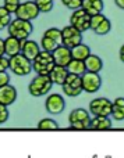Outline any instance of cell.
Here are the masks:
<instances>
[{"label":"cell","instance_id":"6da1fadb","mask_svg":"<svg viewBox=\"0 0 124 158\" xmlns=\"http://www.w3.org/2000/svg\"><path fill=\"white\" fill-rule=\"evenodd\" d=\"M55 65L56 63H55V58H53V54L43 49L32 60V69L38 75H49Z\"/></svg>","mask_w":124,"mask_h":158},{"label":"cell","instance_id":"7a4b0ae2","mask_svg":"<svg viewBox=\"0 0 124 158\" xmlns=\"http://www.w3.org/2000/svg\"><path fill=\"white\" fill-rule=\"evenodd\" d=\"M53 85L55 83L52 82L49 75H36L28 85V92L33 97H42L50 92Z\"/></svg>","mask_w":124,"mask_h":158},{"label":"cell","instance_id":"3957f363","mask_svg":"<svg viewBox=\"0 0 124 158\" xmlns=\"http://www.w3.org/2000/svg\"><path fill=\"white\" fill-rule=\"evenodd\" d=\"M8 35L16 36L18 39H28V36H31L33 31V25L28 19H22L17 17L16 19H11V22L7 27Z\"/></svg>","mask_w":124,"mask_h":158},{"label":"cell","instance_id":"277c9868","mask_svg":"<svg viewBox=\"0 0 124 158\" xmlns=\"http://www.w3.org/2000/svg\"><path fill=\"white\" fill-rule=\"evenodd\" d=\"M70 126L75 131H85L91 126V112L85 108H75L69 115Z\"/></svg>","mask_w":124,"mask_h":158},{"label":"cell","instance_id":"5b68a950","mask_svg":"<svg viewBox=\"0 0 124 158\" xmlns=\"http://www.w3.org/2000/svg\"><path fill=\"white\" fill-rule=\"evenodd\" d=\"M10 69L17 77H25V75H28L31 71H33L32 61L25 57L22 53H18V54L10 57Z\"/></svg>","mask_w":124,"mask_h":158},{"label":"cell","instance_id":"8992f818","mask_svg":"<svg viewBox=\"0 0 124 158\" xmlns=\"http://www.w3.org/2000/svg\"><path fill=\"white\" fill-rule=\"evenodd\" d=\"M61 87H63V92L66 96H69V97H78L84 92L82 78H81V75L69 72V75H67L64 83L61 85Z\"/></svg>","mask_w":124,"mask_h":158},{"label":"cell","instance_id":"52a82bcc","mask_svg":"<svg viewBox=\"0 0 124 158\" xmlns=\"http://www.w3.org/2000/svg\"><path fill=\"white\" fill-rule=\"evenodd\" d=\"M59 44H61V29H59V28H49V29L45 31L41 40L42 49L52 53Z\"/></svg>","mask_w":124,"mask_h":158},{"label":"cell","instance_id":"ba28073f","mask_svg":"<svg viewBox=\"0 0 124 158\" xmlns=\"http://www.w3.org/2000/svg\"><path fill=\"white\" fill-rule=\"evenodd\" d=\"M70 24L80 29L81 32L91 29V14H88L82 7L73 10V14L70 15Z\"/></svg>","mask_w":124,"mask_h":158},{"label":"cell","instance_id":"9c48e42d","mask_svg":"<svg viewBox=\"0 0 124 158\" xmlns=\"http://www.w3.org/2000/svg\"><path fill=\"white\" fill-rule=\"evenodd\" d=\"M81 42H82V32L75 27H73L71 24L61 29V44L73 49L74 46L80 44Z\"/></svg>","mask_w":124,"mask_h":158},{"label":"cell","instance_id":"30bf717a","mask_svg":"<svg viewBox=\"0 0 124 158\" xmlns=\"http://www.w3.org/2000/svg\"><path fill=\"white\" fill-rule=\"evenodd\" d=\"M82 78V90L85 93H96L102 87V78L99 72L86 71L81 75Z\"/></svg>","mask_w":124,"mask_h":158},{"label":"cell","instance_id":"8fae6325","mask_svg":"<svg viewBox=\"0 0 124 158\" xmlns=\"http://www.w3.org/2000/svg\"><path fill=\"white\" fill-rule=\"evenodd\" d=\"M39 14H41V10L38 8V6H36V3L33 0L21 3L16 11V15L18 18L28 19V21H33L35 18H38Z\"/></svg>","mask_w":124,"mask_h":158},{"label":"cell","instance_id":"7c38bea8","mask_svg":"<svg viewBox=\"0 0 124 158\" xmlns=\"http://www.w3.org/2000/svg\"><path fill=\"white\" fill-rule=\"evenodd\" d=\"M113 101L106 97H96L89 103V112L92 115H112Z\"/></svg>","mask_w":124,"mask_h":158},{"label":"cell","instance_id":"4fadbf2b","mask_svg":"<svg viewBox=\"0 0 124 158\" xmlns=\"http://www.w3.org/2000/svg\"><path fill=\"white\" fill-rule=\"evenodd\" d=\"M64 107H66V101H64L63 96L57 94V93H53V94H49L46 97V101H45V108L49 114L52 115H59L64 111Z\"/></svg>","mask_w":124,"mask_h":158},{"label":"cell","instance_id":"5bb4252c","mask_svg":"<svg viewBox=\"0 0 124 158\" xmlns=\"http://www.w3.org/2000/svg\"><path fill=\"white\" fill-rule=\"evenodd\" d=\"M53 54V58H55V63L56 65H63V67H67L69 63L71 61L73 56H71V49L64 44H59L55 50L52 52Z\"/></svg>","mask_w":124,"mask_h":158},{"label":"cell","instance_id":"9a60e30c","mask_svg":"<svg viewBox=\"0 0 124 158\" xmlns=\"http://www.w3.org/2000/svg\"><path fill=\"white\" fill-rule=\"evenodd\" d=\"M17 100V89L10 83L0 87V103L4 106H11Z\"/></svg>","mask_w":124,"mask_h":158},{"label":"cell","instance_id":"2e32d148","mask_svg":"<svg viewBox=\"0 0 124 158\" xmlns=\"http://www.w3.org/2000/svg\"><path fill=\"white\" fill-rule=\"evenodd\" d=\"M21 53L27 58H29L31 61L41 53V47L38 46V43L29 39H21Z\"/></svg>","mask_w":124,"mask_h":158},{"label":"cell","instance_id":"e0dca14e","mask_svg":"<svg viewBox=\"0 0 124 158\" xmlns=\"http://www.w3.org/2000/svg\"><path fill=\"white\" fill-rule=\"evenodd\" d=\"M110 128H112L110 115H94V118L91 119L89 129H94V131H108Z\"/></svg>","mask_w":124,"mask_h":158},{"label":"cell","instance_id":"ac0fdd59","mask_svg":"<svg viewBox=\"0 0 124 158\" xmlns=\"http://www.w3.org/2000/svg\"><path fill=\"white\" fill-rule=\"evenodd\" d=\"M4 47H6V56L7 57L18 54V53H21V39L8 35V38L4 39Z\"/></svg>","mask_w":124,"mask_h":158},{"label":"cell","instance_id":"d6986e66","mask_svg":"<svg viewBox=\"0 0 124 158\" xmlns=\"http://www.w3.org/2000/svg\"><path fill=\"white\" fill-rule=\"evenodd\" d=\"M67 75H69V69H67V67H63V65H55L53 67V69L50 71L49 77L52 79V82L55 85H63L64 81H66Z\"/></svg>","mask_w":124,"mask_h":158},{"label":"cell","instance_id":"ffe728a7","mask_svg":"<svg viewBox=\"0 0 124 158\" xmlns=\"http://www.w3.org/2000/svg\"><path fill=\"white\" fill-rule=\"evenodd\" d=\"M81 7L88 14L95 15V14H99L103 11L105 3H103V0H82V6Z\"/></svg>","mask_w":124,"mask_h":158},{"label":"cell","instance_id":"44dd1931","mask_svg":"<svg viewBox=\"0 0 124 158\" xmlns=\"http://www.w3.org/2000/svg\"><path fill=\"white\" fill-rule=\"evenodd\" d=\"M85 67H86V71H91V72H100L103 68V61L99 56L96 54H89L88 57L85 58Z\"/></svg>","mask_w":124,"mask_h":158},{"label":"cell","instance_id":"7402d4cb","mask_svg":"<svg viewBox=\"0 0 124 158\" xmlns=\"http://www.w3.org/2000/svg\"><path fill=\"white\" fill-rule=\"evenodd\" d=\"M112 117L114 121H123L124 119V97H117L113 101L112 107Z\"/></svg>","mask_w":124,"mask_h":158},{"label":"cell","instance_id":"603a6c76","mask_svg":"<svg viewBox=\"0 0 124 158\" xmlns=\"http://www.w3.org/2000/svg\"><path fill=\"white\" fill-rule=\"evenodd\" d=\"M89 54H91V49H89V46L84 44L82 42L71 49V56H73V58H78V60H85V58L88 57Z\"/></svg>","mask_w":124,"mask_h":158},{"label":"cell","instance_id":"cb8c5ba5","mask_svg":"<svg viewBox=\"0 0 124 158\" xmlns=\"http://www.w3.org/2000/svg\"><path fill=\"white\" fill-rule=\"evenodd\" d=\"M67 69L71 74H77V75H82L84 72H86V67H85V61L84 60H78V58H71V61L67 65Z\"/></svg>","mask_w":124,"mask_h":158},{"label":"cell","instance_id":"d4e9b609","mask_svg":"<svg viewBox=\"0 0 124 158\" xmlns=\"http://www.w3.org/2000/svg\"><path fill=\"white\" fill-rule=\"evenodd\" d=\"M38 129L39 131H57L59 123L52 118H43L38 122Z\"/></svg>","mask_w":124,"mask_h":158},{"label":"cell","instance_id":"484cf974","mask_svg":"<svg viewBox=\"0 0 124 158\" xmlns=\"http://www.w3.org/2000/svg\"><path fill=\"white\" fill-rule=\"evenodd\" d=\"M110 31H112V22H110V19L106 17V18L103 19V21L100 22L96 28H95L94 32L96 33V35H99V36H105V35H108Z\"/></svg>","mask_w":124,"mask_h":158},{"label":"cell","instance_id":"4316f807","mask_svg":"<svg viewBox=\"0 0 124 158\" xmlns=\"http://www.w3.org/2000/svg\"><path fill=\"white\" fill-rule=\"evenodd\" d=\"M10 22H11V13L7 11L2 6V7H0V31H3L4 28H7Z\"/></svg>","mask_w":124,"mask_h":158},{"label":"cell","instance_id":"83f0119b","mask_svg":"<svg viewBox=\"0 0 124 158\" xmlns=\"http://www.w3.org/2000/svg\"><path fill=\"white\" fill-rule=\"evenodd\" d=\"M41 13H50L53 10V0H33Z\"/></svg>","mask_w":124,"mask_h":158},{"label":"cell","instance_id":"f1b7e54d","mask_svg":"<svg viewBox=\"0 0 124 158\" xmlns=\"http://www.w3.org/2000/svg\"><path fill=\"white\" fill-rule=\"evenodd\" d=\"M20 4H21L20 0H4V2H3V7H4L7 11H10L11 14H16V11H17V8H18Z\"/></svg>","mask_w":124,"mask_h":158},{"label":"cell","instance_id":"f546056e","mask_svg":"<svg viewBox=\"0 0 124 158\" xmlns=\"http://www.w3.org/2000/svg\"><path fill=\"white\" fill-rule=\"evenodd\" d=\"M105 18H106V15H105V14H102V13L95 14V15H91V29L94 31L95 28H96Z\"/></svg>","mask_w":124,"mask_h":158},{"label":"cell","instance_id":"4dcf8cb0","mask_svg":"<svg viewBox=\"0 0 124 158\" xmlns=\"http://www.w3.org/2000/svg\"><path fill=\"white\" fill-rule=\"evenodd\" d=\"M61 3L70 10H77L82 6V0H61Z\"/></svg>","mask_w":124,"mask_h":158},{"label":"cell","instance_id":"1f68e13d","mask_svg":"<svg viewBox=\"0 0 124 158\" xmlns=\"http://www.w3.org/2000/svg\"><path fill=\"white\" fill-rule=\"evenodd\" d=\"M8 115H10V112H8L7 106H4V104L0 103V125H3V123L7 122Z\"/></svg>","mask_w":124,"mask_h":158},{"label":"cell","instance_id":"d6a6232c","mask_svg":"<svg viewBox=\"0 0 124 158\" xmlns=\"http://www.w3.org/2000/svg\"><path fill=\"white\" fill-rule=\"evenodd\" d=\"M10 69V57L0 56V72Z\"/></svg>","mask_w":124,"mask_h":158},{"label":"cell","instance_id":"836d02e7","mask_svg":"<svg viewBox=\"0 0 124 158\" xmlns=\"http://www.w3.org/2000/svg\"><path fill=\"white\" fill-rule=\"evenodd\" d=\"M7 83H10V75H8L6 71H2L0 72V87L7 85Z\"/></svg>","mask_w":124,"mask_h":158},{"label":"cell","instance_id":"e575fe53","mask_svg":"<svg viewBox=\"0 0 124 158\" xmlns=\"http://www.w3.org/2000/svg\"><path fill=\"white\" fill-rule=\"evenodd\" d=\"M0 56H6V47H4V39L0 38Z\"/></svg>","mask_w":124,"mask_h":158},{"label":"cell","instance_id":"d590c367","mask_svg":"<svg viewBox=\"0 0 124 158\" xmlns=\"http://www.w3.org/2000/svg\"><path fill=\"white\" fill-rule=\"evenodd\" d=\"M114 3H116L117 7H120L122 10H124V0H114Z\"/></svg>","mask_w":124,"mask_h":158},{"label":"cell","instance_id":"8d00e7d4","mask_svg":"<svg viewBox=\"0 0 124 158\" xmlns=\"http://www.w3.org/2000/svg\"><path fill=\"white\" fill-rule=\"evenodd\" d=\"M119 57H120V60H122L123 63H124V44H123L122 47H120V52H119Z\"/></svg>","mask_w":124,"mask_h":158}]
</instances>
